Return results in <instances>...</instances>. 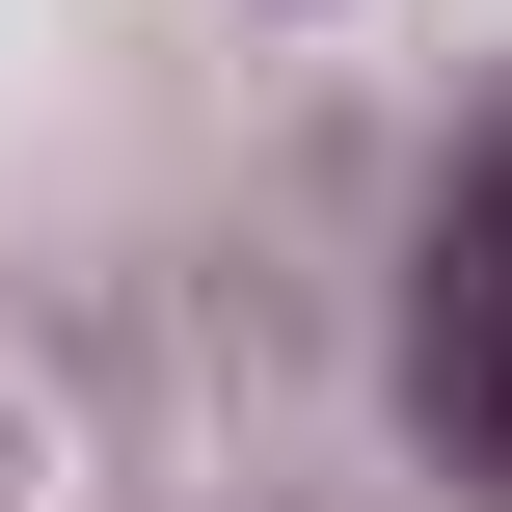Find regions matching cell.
<instances>
[{
    "instance_id": "1",
    "label": "cell",
    "mask_w": 512,
    "mask_h": 512,
    "mask_svg": "<svg viewBox=\"0 0 512 512\" xmlns=\"http://www.w3.org/2000/svg\"><path fill=\"white\" fill-rule=\"evenodd\" d=\"M405 432L512 512V108L459 135V189H432V270H405Z\"/></svg>"
}]
</instances>
